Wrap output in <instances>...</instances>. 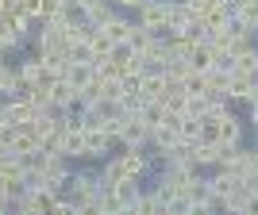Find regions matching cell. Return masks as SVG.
I'll use <instances>...</instances> for the list:
<instances>
[{"mask_svg":"<svg viewBox=\"0 0 258 215\" xmlns=\"http://www.w3.org/2000/svg\"><path fill=\"white\" fill-rule=\"evenodd\" d=\"M166 20H170V0H143V4H139V23H143V27H151L158 39H170Z\"/></svg>","mask_w":258,"mask_h":215,"instance_id":"cell-1","label":"cell"},{"mask_svg":"<svg viewBox=\"0 0 258 215\" xmlns=\"http://www.w3.org/2000/svg\"><path fill=\"white\" fill-rule=\"evenodd\" d=\"M116 161L123 169V177H131V181H143L151 173V158H147L143 146H123V154H116Z\"/></svg>","mask_w":258,"mask_h":215,"instance_id":"cell-2","label":"cell"},{"mask_svg":"<svg viewBox=\"0 0 258 215\" xmlns=\"http://www.w3.org/2000/svg\"><path fill=\"white\" fill-rule=\"evenodd\" d=\"M54 150L62 154V158H77V161H85V127H81V123H70V127L58 135Z\"/></svg>","mask_w":258,"mask_h":215,"instance_id":"cell-3","label":"cell"},{"mask_svg":"<svg viewBox=\"0 0 258 215\" xmlns=\"http://www.w3.org/2000/svg\"><path fill=\"white\" fill-rule=\"evenodd\" d=\"M116 150V139L100 127H85V161H104Z\"/></svg>","mask_w":258,"mask_h":215,"instance_id":"cell-4","label":"cell"},{"mask_svg":"<svg viewBox=\"0 0 258 215\" xmlns=\"http://www.w3.org/2000/svg\"><path fill=\"white\" fill-rule=\"evenodd\" d=\"M16 73H20V85H50L54 77L46 73V65H43V58H39V54H27V58H23L20 65H16ZM23 96H27V92H23Z\"/></svg>","mask_w":258,"mask_h":215,"instance_id":"cell-5","label":"cell"},{"mask_svg":"<svg viewBox=\"0 0 258 215\" xmlns=\"http://www.w3.org/2000/svg\"><path fill=\"white\" fill-rule=\"evenodd\" d=\"M35 116H39V108H35L27 96H4V123L23 127V123H31Z\"/></svg>","mask_w":258,"mask_h":215,"instance_id":"cell-6","label":"cell"},{"mask_svg":"<svg viewBox=\"0 0 258 215\" xmlns=\"http://www.w3.org/2000/svg\"><path fill=\"white\" fill-rule=\"evenodd\" d=\"M166 88H170V81H166L162 69H143V73H139V96L143 100H162V96H166Z\"/></svg>","mask_w":258,"mask_h":215,"instance_id":"cell-7","label":"cell"},{"mask_svg":"<svg viewBox=\"0 0 258 215\" xmlns=\"http://www.w3.org/2000/svg\"><path fill=\"white\" fill-rule=\"evenodd\" d=\"M254 77L250 73H239V69H231V73H227V96L231 100H247L250 104V96H254Z\"/></svg>","mask_w":258,"mask_h":215,"instance_id":"cell-8","label":"cell"},{"mask_svg":"<svg viewBox=\"0 0 258 215\" xmlns=\"http://www.w3.org/2000/svg\"><path fill=\"white\" fill-rule=\"evenodd\" d=\"M85 43H89V50H93V62H104V58H112V39H108L100 27H89L85 31Z\"/></svg>","mask_w":258,"mask_h":215,"instance_id":"cell-9","label":"cell"},{"mask_svg":"<svg viewBox=\"0 0 258 215\" xmlns=\"http://www.w3.org/2000/svg\"><path fill=\"white\" fill-rule=\"evenodd\" d=\"M74 100H77V88L70 85L66 77H54V81H50V108L62 112V108H70Z\"/></svg>","mask_w":258,"mask_h":215,"instance_id":"cell-10","label":"cell"},{"mask_svg":"<svg viewBox=\"0 0 258 215\" xmlns=\"http://www.w3.org/2000/svg\"><path fill=\"white\" fill-rule=\"evenodd\" d=\"M185 62L193 65V69H201V73H208V69H212V62H216V50L205 43V39H197V46L185 54Z\"/></svg>","mask_w":258,"mask_h":215,"instance_id":"cell-11","label":"cell"},{"mask_svg":"<svg viewBox=\"0 0 258 215\" xmlns=\"http://www.w3.org/2000/svg\"><path fill=\"white\" fill-rule=\"evenodd\" d=\"M112 192H116V200L119 204H123V211H131V207H135V200H139V181H131V177H123V181H116L112 184Z\"/></svg>","mask_w":258,"mask_h":215,"instance_id":"cell-12","label":"cell"},{"mask_svg":"<svg viewBox=\"0 0 258 215\" xmlns=\"http://www.w3.org/2000/svg\"><path fill=\"white\" fill-rule=\"evenodd\" d=\"M216 123H220V142H239L243 139V119L239 116L224 112V116H216Z\"/></svg>","mask_w":258,"mask_h":215,"instance_id":"cell-13","label":"cell"},{"mask_svg":"<svg viewBox=\"0 0 258 215\" xmlns=\"http://www.w3.org/2000/svg\"><path fill=\"white\" fill-rule=\"evenodd\" d=\"M100 31L108 35V39H112V43H127V35H131V20H123V16H112V20H104L100 23Z\"/></svg>","mask_w":258,"mask_h":215,"instance_id":"cell-14","label":"cell"},{"mask_svg":"<svg viewBox=\"0 0 258 215\" xmlns=\"http://www.w3.org/2000/svg\"><path fill=\"white\" fill-rule=\"evenodd\" d=\"M93 73H97V69H93L89 62H70V69H66V81H70V85H74L77 92H81V88H85L89 81H93Z\"/></svg>","mask_w":258,"mask_h":215,"instance_id":"cell-15","label":"cell"},{"mask_svg":"<svg viewBox=\"0 0 258 215\" xmlns=\"http://www.w3.org/2000/svg\"><path fill=\"white\" fill-rule=\"evenodd\" d=\"M151 43H154V31L151 27H143V23H131V35H127V46L135 54H147L151 50Z\"/></svg>","mask_w":258,"mask_h":215,"instance_id":"cell-16","label":"cell"},{"mask_svg":"<svg viewBox=\"0 0 258 215\" xmlns=\"http://www.w3.org/2000/svg\"><path fill=\"white\" fill-rule=\"evenodd\" d=\"M16 88H20V73H16V65L0 58V96H16Z\"/></svg>","mask_w":258,"mask_h":215,"instance_id":"cell-17","label":"cell"},{"mask_svg":"<svg viewBox=\"0 0 258 215\" xmlns=\"http://www.w3.org/2000/svg\"><path fill=\"white\" fill-rule=\"evenodd\" d=\"M135 215H151V211H166L158 200V192H139V200H135V207H131Z\"/></svg>","mask_w":258,"mask_h":215,"instance_id":"cell-18","label":"cell"},{"mask_svg":"<svg viewBox=\"0 0 258 215\" xmlns=\"http://www.w3.org/2000/svg\"><path fill=\"white\" fill-rule=\"evenodd\" d=\"M185 116H197V119L208 116V96H205V92H189V100H185Z\"/></svg>","mask_w":258,"mask_h":215,"instance_id":"cell-19","label":"cell"},{"mask_svg":"<svg viewBox=\"0 0 258 215\" xmlns=\"http://www.w3.org/2000/svg\"><path fill=\"white\" fill-rule=\"evenodd\" d=\"M197 139H201V119H197V116H181V142H185V146H193Z\"/></svg>","mask_w":258,"mask_h":215,"instance_id":"cell-20","label":"cell"},{"mask_svg":"<svg viewBox=\"0 0 258 215\" xmlns=\"http://www.w3.org/2000/svg\"><path fill=\"white\" fill-rule=\"evenodd\" d=\"M97 211L116 215V211H123V204L116 200V192H112V188H100V196H97Z\"/></svg>","mask_w":258,"mask_h":215,"instance_id":"cell-21","label":"cell"},{"mask_svg":"<svg viewBox=\"0 0 258 215\" xmlns=\"http://www.w3.org/2000/svg\"><path fill=\"white\" fill-rule=\"evenodd\" d=\"M20 12H27L35 23L46 20V0H20Z\"/></svg>","mask_w":258,"mask_h":215,"instance_id":"cell-22","label":"cell"},{"mask_svg":"<svg viewBox=\"0 0 258 215\" xmlns=\"http://www.w3.org/2000/svg\"><path fill=\"white\" fill-rule=\"evenodd\" d=\"M0 211H12V196H8V188L0 184Z\"/></svg>","mask_w":258,"mask_h":215,"instance_id":"cell-23","label":"cell"},{"mask_svg":"<svg viewBox=\"0 0 258 215\" xmlns=\"http://www.w3.org/2000/svg\"><path fill=\"white\" fill-rule=\"evenodd\" d=\"M12 8H20V0H0V20H4Z\"/></svg>","mask_w":258,"mask_h":215,"instance_id":"cell-24","label":"cell"},{"mask_svg":"<svg viewBox=\"0 0 258 215\" xmlns=\"http://www.w3.org/2000/svg\"><path fill=\"white\" fill-rule=\"evenodd\" d=\"M112 4H116V8H135V12H139L143 0H112Z\"/></svg>","mask_w":258,"mask_h":215,"instance_id":"cell-25","label":"cell"},{"mask_svg":"<svg viewBox=\"0 0 258 215\" xmlns=\"http://www.w3.org/2000/svg\"><path fill=\"white\" fill-rule=\"evenodd\" d=\"M250 123H254V131H258V100L250 104Z\"/></svg>","mask_w":258,"mask_h":215,"instance_id":"cell-26","label":"cell"},{"mask_svg":"<svg viewBox=\"0 0 258 215\" xmlns=\"http://www.w3.org/2000/svg\"><path fill=\"white\" fill-rule=\"evenodd\" d=\"M0 127H4V123H0Z\"/></svg>","mask_w":258,"mask_h":215,"instance_id":"cell-27","label":"cell"}]
</instances>
